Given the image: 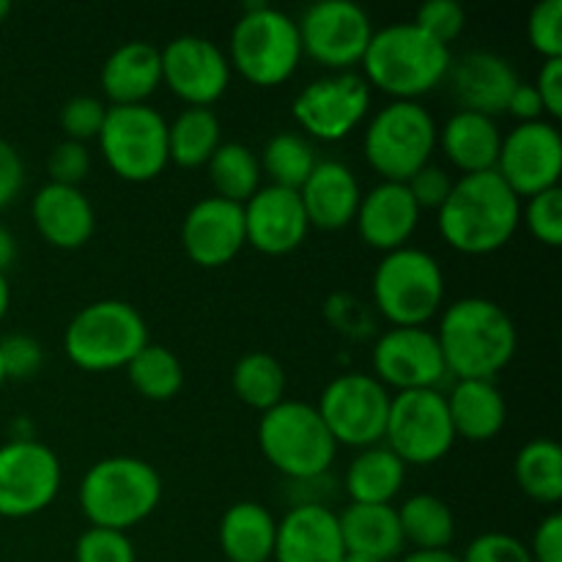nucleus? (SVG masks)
I'll list each match as a JSON object with an SVG mask.
<instances>
[{
	"mask_svg": "<svg viewBox=\"0 0 562 562\" xmlns=\"http://www.w3.org/2000/svg\"><path fill=\"white\" fill-rule=\"evenodd\" d=\"M437 214L439 234L453 250L486 256L508 245L516 234L521 198L505 184L497 170L464 173L453 181V190Z\"/></svg>",
	"mask_w": 562,
	"mask_h": 562,
	"instance_id": "nucleus-1",
	"label": "nucleus"
},
{
	"mask_svg": "<svg viewBox=\"0 0 562 562\" xmlns=\"http://www.w3.org/2000/svg\"><path fill=\"white\" fill-rule=\"evenodd\" d=\"M437 340L456 379H494L514 360L519 333L503 305L486 296H464L445 307Z\"/></svg>",
	"mask_w": 562,
	"mask_h": 562,
	"instance_id": "nucleus-2",
	"label": "nucleus"
},
{
	"mask_svg": "<svg viewBox=\"0 0 562 562\" xmlns=\"http://www.w3.org/2000/svg\"><path fill=\"white\" fill-rule=\"evenodd\" d=\"M362 64L368 86H376L393 99L417 102V97L448 80L453 53L415 22H393L373 31Z\"/></svg>",
	"mask_w": 562,
	"mask_h": 562,
	"instance_id": "nucleus-3",
	"label": "nucleus"
},
{
	"mask_svg": "<svg viewBox=\"0 0 562 562\" xmlns=\"http://www.w3.org/2000/svg\"><path fill=\"white\" fill-rule=\"evenodd\" d=\"M162 477L137 456L97 461L80 483V508L91 527L126 532L157 510Z\"/></svg>",
	"mask_w": 562,
	"mask_h": 562,
	"instance_id": "nucleus-4",
	"label": "nucleus"
},
{
	"mask_svg": "<svg viewBox=\"0 0 562 562\" xmlns=\"http://www.w3.org/2000/svg\"><path fill=\"white\" fill-rule=\"evenodd\" d=\"M258 445L269 464L291 481H313L333 467L338 442L316 406L305 401H280L258 423Z\"/></svg>",
	"mask_w": 562,
	"mask_h": 562,
	"instance_id": "nucleus-5",
	"label": "nucleus"
},
{
	"mask_svg": "<svg viewBox=\"0 0 562 562\" xmlns=\"http://www.w3.org/2000/svg\"><path fill=\"white\" fill-rule=\"evenodd\" d=\"M148 344V324L124 300H99L75 313L64 333L66 357L82 371H115Z\"/></svg>",
	"mask_w": 562,
	"mask_h": 562,
	"instance_id": "nucleus-6",
	"label": "nucleus"
},
{
	"mask_svg": "<svg viewBox=\"0 0 562 562\" xmlns=\"http://www.w3.org/2000/svg\"><path fill=\"white\" fill-rule=\"evenodd\" d=\"M373 302L393 327H426L445 302V272L431 252L398 247L373 272Z\"/></svg>",
	"mask_w": 562,
	"mask_h": 562,
	"instance_id": "nucleus-7",
	"label": "nucleus"
},
{
	"mask_svg": "<svg viewBox=\"0 0 562 562\" xmlns=\"http://www.w3.org/2000/svg\"><path fill=\"white\" fill-rule=\"evenodd\" d=\"M437 132V121L420 102L393 99L368 121L362 151L382 181H406L431 162Z\"/></svg>",
	"mask_w": 562,
	"mask_h": 562,
	"instance_id": "nucleus-8",
	"label": "nucleus"
},
{
	"mask_svg": "<svg viewBox=\"0 0 562 562\" xmlns=\"http://www.w3.org/2000/svg\"><path fill=\"white\" fill-rule=\"evenodd\" d=\"M302 58L296 20L274 5L256 3L231 31V66L256 86H280Z\"/></svg>",
	"mask_w": 562,
	"mask_h": 562,
	"instance_id": "nucleus-9",
	"label": "nucleus"
},
{
	"mask_svg": "<svg viewBox=\"0 0 562 562\" xmlns=\"http://www.w3.org/2000/svg\"><path fill=\"white\" fill-rule=\"evenodd\" d=\"M99 146L115 176L151 181L170 162L168 121L151 104H110Z\"/></svg>",
	"mask_w": 562,
	"mask_h": 562,
	"instance_id": "nucleus-10",
	"label": "nucleus"
},
{
	"mask_svg": "<svg viewBox=\"0 0 562 562\" xmlns=\"http://www.w3.org/2000/svg\"><path fill=\"white\" fill-rule=\"evenodd\" d=\"M387 448L406 467H428L445 459L456 442L448 398L439 390H404L390 398Z\"/></svg>",
	"mask_w": 562,
	"mask_h": 562,
	"instance_id": "nucleus-11",
	"label": "nucleus"
},
{
	"mask_svg": "<svg viewBox=\"0 0 562 562\" xmlns=\"http://www.w3.org/2000/svg\"><path fill=\"white\" fill-rule=\"evenodd\" d=\"M390 398L373 373H340L322 390L316 409L335 442L366 450L384 439Z\"/></svg>",
	"mask_w": 562,
	"mask_h": 562,
	"instance_id": "nucleus-12",
	"label": "nucleus"
},
{
	"mask_svg": "<svg viewBox=\"0 0 562 562\" xmlns=\"http://www.w3.org/2000/svg\"><path fill=\"white\" fill-rule=\"evenodd\" d=\"M60 461L36 439H11L0 448V516L27 519L53 505L60 492Z\"/></svg>",
	"mask_w": 562,
	"mask_h": 562,
	"instance_id": "nucleus-13",
	"label": "nucleus"
},
{
	"mask_svg": "<svg viewBox=\"0 0 562 562\" xmlns=\"http://www.w3.org/2000/svg\"><path fill=\"white\" fill-rule=\"evenodd\" d=\"M371 110V86L357 71H335L307 82L294 97L291 113L307 135L324 143L344 140L366 121Z\"/></svg>",
	"mask_w": 562,
	"mask_h": 562,
	"instance_id": "nucleus-14",
	"label": "nucleus"
},
{
	"mask_svg": "<svg viewBox=\"0 0 562 562\" xmlns=\"http://www.w3.org/2000/svg\"><path fill=\"white\" fill-rule=\"evenodd\" d=\"M302 55H311L329 69L349 71L360 64L371 44V16L355 0H318L296 20Z\"/></svg>",
	"mask_w": 562,
	"mask_h": 562,
	"instance_id": "nucleus-15",
	"label": "nucleus"
},
{
	"mask_svg": "<svg viewBox=\"0 0 562 562\" xmlns=\"http://www.w3.org/2000/svg\"><path fill=\"white\" fill-rule=\"evenodd\" d=\"M497 170L519 198L560 187L562 135L552 121H527L503 135Z\"/></svg>",
	"mask_w": 562,
	"mask_h": 562,
	"instance_id": "nucleus-16",
	"label": "nucleus"
},
{
	"mask_svg": "<svg viewBox=\"0 0 562 562\" xmlns=\"http://www.w3.org/2000/svg\"><path fill=\"white\" fill-rule=\"evenodd\" d=\"M373 376L384 387L439 390L448 376L437 333L426 327H393L373 346Z\"/></svg>",
	"mask_w": 562,
	"mask_h": 562,
	"instance_id": "nucleus-17",
	"label": "nucleus"
},
{
	"mask_svg": "<svg viewBox=\"0 0 562 562\" xmlns=\"http://www.w3.org/2000/svg\"><path fill=\"white\" fill-rule=\"evenodd\" d=\"M162 80L187 108H209L225 93L231 82V60L212 38L176 36L159 49Z\"/></svg>",
	"mask_w": 562,
	"mask_h": 562,
	"instance_id": "nucleus-18",
	"label": "nucleus"
},
{
	"mask_svg": "<svg viewBox=\"0 0 562 562\" xmlns=\"http://www.w3.org/2000/svg\"><path fill=\"white\" fill-rule=\"evenodd\" d=\"M181 245L198 267H225L247 245L241 203L209 195L190 206L181 223Z\"/></svg>",
	"mask_w": 562,
	"mask_h": 562,
	"instance_id": "nucleus-19",
	"label": "nucleus"
},
{
	"mask_svg": "<svg viewBox=\"0 0 562 562\" xmlns=\"http://www.w3.org/2000/svg\"><path fill=\"white\" fill-rule=\"evenodd\" d=\"M245 209V234L247 245L267 256H285L305 241L311 223H307L305 206L296 190L269 184L261 187Z\"/></svg>",
	"mask_w": 562,
	"mask_h": 562,
	"instance_id": "nucleus-20",
	"label": "nucleus"
},
{
	"mask_svg": "<svg viewBox=\"0 0 562 562\" xmlns=\"http://www.w3.org/2000/svg\"><path fill=\"white\" fill-rule=\"evenodd\" d=\"M278 562H344L338 514L322 503H300L278 521Z\"/></svg>",
	"mask_w": 562,
	"mask_h": 562,
	"instance_id": "nucleus-21",
	"label": "nucleus"
},
{
	"mask_svg": "<svg viewBox=\"0 0 562 562\" xmlns=\"http://www.w3.org/2000/svg\"><path fill=\"white\" fill-rule=\"evenodd\" d=\"M448 80L461 110L492 115V119L497 113H505L510 93L519 86V77H516L510 60L497 53H488V49H472V53L456 58L450 64Z\"/></svg>",
	"mask_w": 562,
	"mask_h": 562,
	"instance_id": "nucleus-22",
	"label": "nucleus"
},
{
	"mask_svg": "<svg viewBox=\"0 0 562 562\" xmlns=\"http://www.w3.org/2000/svg\"><path fill=\"white\" fill-rule=\"evenodd\" d=\"M355 223L368 247L390 252L412 239L420 223V209L404 181H379L362 195Z\"/></svg>",
	"mask_w": 562,
	"mask_h": 562,
	"instance_id": "nucleus-23",
	"label": "nucleus"
},
{
	"mask_svg": "<svg viewBox=\"0 0 562 562\" xmlns=\"http://www.w3.org/2000/svg\"><path fill=\"white\" fill-rule=\"evenodd\" d=\"M33 225L38 234L60 250H77L86 245L97 228V212L80 187L47 184L33 198Z\"/></svg>",
	"mask_w": 562,
	"mask_h": 562,
	"instance_id": "nucleus-24",
	"label": "nucleus"
},
{
	"mask_svg": "<svg viewBox=\"0 0 562 562\" xmlns=\"http://www.w3.org/2000/svg\"><path fill=\"white\" fill-rule=\"evenodd\" d=\"M300 198L307 223L322 231H338L355 223L362 190L349 165L338 159H322L300 187Z\"/></svg>",
	"mask_w": 562,
	"mask_h": 562,
	"instance_id": "nucleus-25",
	"label": "nucleus"
},
{
	"mask_svg": "<svg viewBox=\"0 0 562 562\" xmlns=\"http://www.w3.org/2000/svg\"><path fill=\"white\" fill-rule=\"evenodd\" d=\"M99 80L113 104H146L162 82L159 47L140 38L119 44L104 60Z\"/></svg>",
	"mask_w": 562,
	"mask_h": 562,
	"instance_id": "nucleus-26",
	"label": "nucleus"
},
{
	"mask_svg": "<svg viewBox=\"0 0 562 562\" xmlns=\"http://www.w3.org/2000/svg\"><path fill=\"white\" fill-rule=\"evenodd\" d=\"M437 146L461 173H483L497 168L503 132L492 115L456 110L437 132Z\"/></svg>",
	"mask_w": 562,
	"mask_h": 562,
	"instance_id": "nucleus-27",
	"label": "nucleus"
},
{
	"mask_svg": "<svg viewBox=\"0 0 562 562\" xmlns=\"http://www.w3.org/2000/svg\"><path fill=\"white\" fill-rule=\"evenodd\" d=\"M445 398L456 437L470 442H488L508 420V404L494 379H456L453 390Z\"/></svg>",
	"mask_w": 562,
	"mask_h": 562,
	"instance_id": "nucleus-28",
	"label": "nucleus"
},
{
	"mask_svg": "<svg viewBox=\"0 0 562 562\" xmlns=\"http://www.w3.org/2000/svg\"><path fill=\"white\" fill-rule=\"evenodd\" d=\"M344 549L351 554H366L390 562L404 552L406 541L401 532L398 510L393 505L349 503L338 514Z\"/></svg>",
	"mask_w": 562,
	"mask_h": 562,
	"instance_id": "nucleus-29",
	"label": "nucleus"
},
{
	"mask_svg": "<svg viewBox=\"0 0 562 562\" xmlns=\"http://www.w3.org/2000/svg\"><path fill=\"white\" fill-rule=\"evenodd\" d=\"M278 521L261 503L231 505L220 521V549L225 562H269L274 554Z\"/></svg>",
	"mask_w": 562,
	"mask_h": 562,
	"instance_id": "nucleus-30",
	"label": "nucleus"
},
{
	"mask_svg": "<svg viewBox=\"0 0 562 562\" xmlns=\"http://www.w3.org/2000/svg\"><path fill=\"white\" fill-rule=\"evenodd\" d=\"M406 481V464L387 448H366L346 470V494L351 503L390 505Z\"/></svg>",
	"mask_w": 562,
	"mask_h": 562,
	"instance_id": "nucleus-31",
	"label": "nucleus"
},
{
	"mask_svg": "<svg viewBox=\"0 0 562 562\" xmlns=\"http://www.w3.org/2000/svg\"><path fill=\"white\" fill-rule=\"evenodd\" d=\"M516 483L530 499L543 505H558L562 499V450L554 439H530L516 453Z\"/></svg>",
	"mask_w": 562,
	"mask_h": 562,
	"instance_id": "nucleus-32",
	"label": "nucleus"
},
{
	"mask_svg": "<svg viewBox=\"0 0 562 562\" xmlns=\"http://www.w3.org/2000/svg\"><path fill=\"white\" fill-rule=\"evenodd\" d=\"M220 146V119L212 108H187L168 124V157L181 168H201Z\"/></svg>",
	"mask_w": 562,
	"mask_h": 562,
	"instance_id": "nucleus-33",
	"label": "nucleus"
},
{
	"mask_svg": "<svg viewBox=\"0 0 562 562\" xmlns=\"http://www.w3.org/2000/svg\"><path fill=\"white\" fill-rule=\"evenodd\" d=\"M395 510H398L404 541H409L415 549L437 552V549H448L453 543L456 519L445 499L434 497V494H415Z\"/></svg>",
	"mask_w": 562,
	"mask_h": 562,
	"instance_id": "nucleus-34",
	"label": "nucleus"
},
{
	"mask_svg": "<svg viewBox=\"0 0 562 562\" xmlns=\"http://www.w3.org/2000/svg\"><path fill=\"white\" fill-rule=\"evenodd\" d=\"M214 195L234 203H247L261 190V162L245 143H220L206 162Z\"/></svg>",
	"mask_w": 562,
	"mask_h": 562,
	"instance_id": "nucleus-35",
	"label": "nucleus"
},
{
	"mask_svg": "<svg viewBox=\"0 0 562 562\" xmlns=\"http://www.w3.org/2000/svg\"><path fill=\"white\" fill-rule=\"evenodd\" d=\"M126 376L132 387L148 401H170L184 387V368L179 357L168 346L151 340L126 362Z\"/></svg>",
	"mask_w": 562,
	"mask_h": 562,
	"instance_id": "nucleus-36",
	"label": "nucleus"
},
{
	"mask_svg": "<svg viewBox=\"0 0 562 562\" xmlns=\"http://www.w3.org/2000/svg\"><path fill=\"white\" fill-rule=\"evenodd\" d=\"M234 393L245 401L247 406L258 412H267L283 401L285 393V371L269 351H250L239 357L231 373Z\"/></svg>",
	"mask_w": 562,
	"mask_h": 562,
	"instance_id": "nucleus-37",
	"label": "nucleus"
},
{
	"mask_svg": "<svg viewBox=\"0 0 562 562\" xmlns=\"http://www.w3.org/2000/svg\"><path fill=\"white\" fill-rule=\"evenodd\" d=\"M258 162H261V173H267L272 184L300 192L318 159L316 148L307 143V137L296 135V132H278L267 140Z\"/></svg>",
	"mask_w": 562,
	"mask_h": 562,
	"instance_id": "nucleus-38",
	"label": "nucleus"
},
{
	"mask_svg": "<svg viewBox=\"0 0 562 562\" xmlns=\"http://www.w3.org/2000/svg\"><path fill=\"white\" fill-rule=\"evenodd\" d=\"M527 228L538 241L549 247L562 245V190L549 187V190L536 192L527 198V206L521 209Z\"/></svg>",
	"mask_w": 562,
	"mask_h": 562,
	"instance_id": "nucleus-39",
	"label": "nucleus"
},
{
	"mask_svg": "<svg viewBox=\"0 0 562 562\" xmlns=\"http://www.w3.org/2000/svg\"><path fill=\"white\" fill-rule=\"evenodd\" d=\"M75 562H137V554L126 532L88 527L75 543Z\"/></svg>",
	"mask_w": 562,
	"mask_h": 562,
	"instance_id": "nucleus-40",
	"label": "nucleus"
},
{
	"mask_svg": "<svg viewBox=\"0 0 562 562\" xmlns=\"http://www.w3.org/2000/svg\"><path fill=\"white\" fill-rule=\"evenodd\" d=\"M108 115V104L88 93H77L60 108V126L66 132V140L86 143L91 137H99Z\"/></svg>",
	"mask_w": 562,
	"mask_h": 562,
	"instance_id": "nucleus-41",
	"label": "nucleus"
},
{
	"mask_svg": "<svg viewBox=\"0 0 562 562\" xmlns=\"http://www.w3.org/2000/svg\"><path fill=\"white\" fill-rule=\"evenodd\" d=\"M527 36L543 58H562V0H541L532 5Z\"/></svg>",
	"mask_w": 562,
	"mask_h": 562,
	"instance_id": "nucleus-42",
	"label": "nucleus"
},
{
	"mask_svg": "<svg viewBox=\"0 0 562 562\" xmlns=\"http://www.w3.org/2000/svg\"><path fill=\"white\" fill-rule=\"evenodd\" d=\"M415 22L420 31H426L428 36H434L437 42L448 44L453 38H459V33L464 31V22H467V14H464V5L459 3V0H426V3L417 9L415 14Z\"/></svg>",
	"mask_w": 562,
	"mask_h": 562,
	"instance_id": "nucleus-43",
	"label": "nucleus"
},
{
	"mask_svg": "<svg viewBox=\"0 0 562 562\" xmlns=\"http://www.w3.org/2000/svg\"><path fill=\"white\" fill-rule=\"evenodd\" d=\"M0 362H3L5 379H31L42 368L44 349L36 338L25 333L5 335L0 340Z\"/></svg>",
	"mask_w": 562,
	"mask_h": 562,
	"instance_id": "nucleus-44",
	"label": "nucleus"
},
{
	"mask_svg": "<svg viewBox=\"0 0 562 562\" xmlns=\"http://www.w3.org/2000/svg\"><path fill=\"white\" fill-rule=\"evenodd\" d=\"M88 170H91V154H88L86 143L64 140L49 151L47 173L53 184L80 187V181L86 179Z\"/></svg>",
	"mask_w": 562,
	"mask_h": 562,
	"instance_id": "nucleus-45",
	"label": "nucleus"
},
{
	"mask_svg": "<svg viewBox=\"0 0 562 562\" xmlns=\"http://www.w3.org/2000/svg\"><path fill=\"white\" fill-rule=\"evenodd\" d=\"M461 562H532L530 549L508 532H483L467 547Z\"/></svg>",
	"mask_w": 562,
	"mask_h": 562,
	"instance_id": "nucleus-46",
	"label": "nucleus"
},
{
	"mask_svg": "<svg viewBox=\"0 0 562 562\" xmlns=\"http://www.w3.org/2000/svg\"><path fill=\"white\" fill-rule=\"evenodd\" d=\"M406 187H409L412 198H415L417 209H442V203L448 201L450 190H453V179H450V173L445 168H439V165H423L420 170H417L415 176H409V179L404 181Z\"/></svg>",
	"mask_w": 562,
	"mask_h": 562,
	"instance_id": "nucleus-47",
	"label": "nucleus"
},
{
	"mask_svg": "<svg viewBox=\"0 0 562 562\" xmlns=\"http://www.w3.org/2000/svg\"><path fill=\"white\" fill-rule=\"evenodd\" d=\"M22 184H25V165L20 151L0 137V212L20 195Z\"/></svg>",
	"mask_w": 562,
	"mask_h": 562,
	"instance_id": "nucleus-48",
	"label": "nucleus"
},
{
	"mask_svg": "<svg viewBox=\"0 0 562 562\" xmlns=\"http://www.w3.org/2000/svg\"><path fill=\"white\" fill-rule=\"evenodd\" d=\"M532 562H562V516L549 514L532 532Z\"/></svg>",
	"mask_w": 562,
	"mask_h": 562,
	"instance_id": "nucleus-49",
	"label": "nucleus"
},
{
	"mask_svg": "<svg viewBox=\"0 0 562 562\" xmlns=\"http://www.w3.org/2000/svg\"><path fill=\"white\" fill-rule=\"evenodd\" d=\"M536 91L541 97L543 113L552 119L562 115V58H547L543 60L541 71H538Z\"/></svg>",
	"mask_w": 562,
	"mask_h": 562,
	"instance_id": "nucleus-50",
	"label": "nucleus"
},
{
	"mask_svg": "<svg viewBox=\"0 0 562 562\" xmlns=\"http://www.w3.org/2000/svg\"><path fill=\"white\" fill-rule=\"evenodd\" d=\"M505 113L519 119V124H527V121H541L543 104H541V97H538L536 86H532V82H519V86L514 88V93H510Z\"/></svg>",
	"mask_w": 562,
	"mask_h": 562,
	"instance_id": "nucleus-51",
	"label": "nucleus"
},
{
	"mask_svg": "<svg viewBox=\"0 0 562 562\" xmlns=\"http://www.w3.org/2000/svg\"><path fill=\"white\" fill-rule=\"evenodd\" d=\"M16 258V239L5 225H0V272L5 274V269L14 263Z\"/></svg>",
	"mask_w": 562,
	"mask_h": 562,
	"instance_id": "nucleus-52",
	"label": "nucleus"
},
{
	"mask_svg": "<svg viewBox=\"0 0 562 562\" xmlns=\"http://www.w3.org/2000/svg\"><path fill=\"white\" fill-rule=\"evenodd\" d=\"M401 562H461V558H456L450 549H437V552H423V549H415L406 558H401Z\"/></svg>",
	"mask_w": 562,
	"mask_h": 562,
	"instance_id": "nucleus-53",
	"label": "nucleus"
},
{
	"mask_svg": "<svg viewBox=\"0 0 562 562\" xmlns=\"http://www.w3.org/2000/svg\"><path fill=\"white\" fill-rule=\"evenodd\" d=\"M9 305H11V289H9V280H5V274L0 272V322H3L5 313H9Z\"/></svg>",
	"mask_w": 562,
	"mask_h": 562,
	"instance_id": "nucleus-54",
	"label": "nucleus"
},
{
	"mask_svg": "<svg viewBox=\"0 0 562 562\" xmlns=\"http://www.w3.org/2000/svg\"><path fill=\"white\" fill-rule=\"evenodd\" d=\"M344 562H382V560H376V558H366V554H351V552H346Z\"/></svg>",
	"mask_w": 562,
	"mask_h": 562,
	"instance_id": "nucleus-55",
	"label": "nucleus"
},
{
	"mask_svg": "<svg viewBox=\"0 0 562 562\" xmlns=\"http://www.w3.org/2000/svg\"><path fill=\"white\" fill-rule=\"evenodd\" d=\"M11 14V3L9 0H0V25H3L5 22V16Z\"/></svg>",
	"mask_w": 562,
	"mask_h": 562,
	"instance_id": "nucleus-56",
	"label": "nucleus"
},
{
	"mask_svg": "<svg viewBox=\"0 0 562 562\" xmlns=\"http://www.w3.org/2000/svg\"><path fill=\"white\" fill-rule=\"evenodd\" d=\"M3 382H5V371H3V362H0V387H3Z\"/></svg>",
	"mask_w": 562,
	"mask_h": 562,
	"instance_id": "nucleus-57",
	"label": "nucleus"
}]
</instances>
